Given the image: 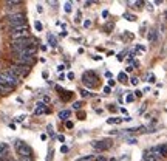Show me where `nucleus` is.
<instances>
[{"instance_id": "nucleus-1", "label": "nucleus", "mask_w": 167, "mask_h": 161, "mask_svg": "<svg viewBox=\"0 0 167 161\" xmlns=\"http://www.w3.org/2000/svg\"><path fill=\"white\" fill-rule=\"evenodd\" d=\"M6 25H8V28L9 30H13V28H19V26H23L26 25V16L20 11H17V13H13V14H9L6 19H5Z\"/></svg>"}, {"instance_id": "nucleus-2", "label": "nucleus", "mask_w": 167, "mask_h": 161, "mask_svg": "<svg viewBox=\"0 0 167 161\" xmlns=\"http://www.w3.org/2000/svg\"><path fill=\"white\" fill-rule=\"evenodd\" d=\"M37 40L36 39H31V37H25V39H17V40H13L11 45H9V48H11L13 53L16 51H23L26 50L28 47H31L33 43H36Z\"/></svg>"}, {"instance_id": "nucleus-3", "label": "nucleus", "mask_w": 167, "mask_h": 161, "mask_svg": "<svg viewBox=\"0 0 167 161\" xmlns=\"http://www.w3.org/2000/svg\"><path fill=\"white\" fill-rule=\"evenodd\" d=\"M14 149L17 152V155H20V158H33V150L31 147L23 141H16L14 142Z\"/></svg>"}, {"instance_id": "nucleus-4", "label": "nucleus", "mask_w": 167, "mask_h": 161, "mask_svg": "<svg viewBox=\"0 0 167 161\" xmlns=\"http://www.w3.org/2000/svg\"><path fill=\"white\" fill-rule=\"evenodd\" d=\"M9 37H11L13 40L30 37V26H28V25H23V26H19V28L9 30Z\"/></svg>"}, {"instance_id": "nucleus-5", "label": "nucleus", "mask_w": 167, "mask_h": 161, "mask_svg": "<svg viewBox=\"0 0 167 161\" xmlns=\"http://www.w3.org/2000/svg\"><path fill=\"white\" fill-rule=\"evenodd\" d=\"M91 146L96 150H99V152H104L108 147H111V141L110 139H107V141H95V142H91Z\"/></svg>"}, {"instance_id": "nucleus-6", "label": "nucleus", "mask_w": 167, "mask_h": 161, "mask_svg": "<svg viewBox=\"0 0 167 161\" xmlns=\"http://www.w3.org/2000/svg\"><path fill=\"white\" fill-rule=\"evenodd\" d=\"M91 76H95V73H91V71H87V73L82 76V82L87 87H95L96 85V78L91 79Z\"/></svg>"}, {"instance_id": "nucleus-7", "label": "nucleus", "mask_w": 167, "mask_h": 161, "mask_svg": "<svg viewBox=\"0 0 167 161\" xmlns=\"http://www.w3.org/2000/svg\"><path fill=\"white\" fill-rule=\"evenodd\" d=\"M45 112H46V105L43 102H39V104H37V107H36V110H34V115H42Z\"/></svg>"}, {"instance_id": "nucleus-8", "label": "nucleus", "mask_w": 167, "mask_h": 161, "mask_svg": "<svg viewBox=\"0 0 167 161\" xmlns=\"http://www.w3.org/2000/svg\"><path fill=\"white\" fill-rule=\"evenodd\" d=\"M6 152H8V144L6 142H0V158H5Z\"/></svg>"}, {"instance_id": "nucleus-9", "label": "nucleus", "mask_w": 167, "mask_h": 161, "mask_svg": "<svg viewBox=\"0 0 167 161\" xmlns=\"http://www.w3.org/2000/svg\"><path fill=\"white\" fill-rule=\"evenodd\" d=\"M70 115H71V112L70 110H62V112H59V119H62V121H65V119H68L70 118Z\"/></svg>"}, {"instance_id": "nucleus-10", "label": "nucleus", "mask_w": 167, "mask_h": 161, "mask_svg": "<svg viewBox=\"0 0 167 161\" xmlns=\"http://www.w3.org/2000/svg\"><path fill=\"white\" fill-rule=\"evenodd\" d=\"M158 150H160L161 158H167V144H161V146H158Z\"/></svg>"}, {"instance_id": "nucleus-11", "label": "nucleus", "mask_w": 167, "mask_h": 161, "mask_svg": "<svg viewBox=\"0 0 167 161\" xmlns=\"http://www.w3.org/2000/svg\"><path fill=\"white\" fill-rule=\"evenodd\" d=\"M63 10H65V13H71L73 11V3L71 2H65L63 3Z\"/></svg>"}, {"instance_id": "nucleus-12", "label": "nucleus", "mask_w": 167, "mask_h": 161, "mask_svg": "<svg viewBox=\"0 0 167 161\" xmlns=\"http://www.w3.org/2000/svg\"><path fill=\"white\" fill-rule=\"evenodd\" d=\"M48 42H50L51 47H56V45H57V40H56V37H54L53 34H48Z\"/></svg>"}, {"instance_id": "nucleus-13", "label": "nucleus", "mask_w": 167, "mask_h": 161, "mask_svg": "<svg viewBox=\"0 0 167 161\" xmlns=\"http://www.w3.org/2000/svg\"><path fill=\"white\" fill-rule=\"evenodd\" d=\"M118 122H122V118H108L107 124H118Z\"/></svg>"}, {"instance_id": "nucleus-14", "label": "nucleus", "mask_w": 167, "mask_h": 161, "mask_svg": "<svg viewBox=\"0 0 167 161\" xmlns=\"http://www.w3.org/2000/svg\"><path fill=\"white\" fill-rule=\"evenodd\" d=\"M148 40H150V42L156 40V30H152L150 33H148Z\"/></svg>"}, {"instance_id": "nucleus-15", "label": "nucleus", "mask_w": 167, "mask_h": 161, "mask_svg": "<svg viewBox=\"0 0 167 161\" xmlns=\"http://www.w3.org/2000/svg\"><path fill=\"white\" fill-rule=\"evenodd\" d=\"M6 8H13V6H17V5H20V2L19 0H13V2H5Z\"/></svg>"}, {"instance_id": "nucleus-16", "label": "nucleus", "mask_w": 167, "mask_h": 161, "mask_svg": "<svg viewBox=\"0 0 167 161\" xmlns=\"http://www.w3.org/2000/svg\"><path fill=\"white\" fill-rule=\"evenodd\" d=\"M124 17H125V20H128V22H135V20H136V16L128 14V13H125V14H124Z\"/></svg>"}, {"instance_id": "nucleus-17", "label": "nucleus", "mask_w": 167, "mask_h": 161, "mask_svg": "<svg viewBox=\"0 0 167 161\" xmlns=\"http://www.w3.org/2000/svg\"><path fill=\"white\" fill-rule=\"evenodd\" d=\"M34 28H36V31H42L43 26H42V23H40L39 20H36V22H34Z\"/></svg>"}, {"instance_id": "nucleus-18", "label": "nucleus", "mask_w": 167, "mask_h": 161, "mask_svg": "<svg viewBox=\"0 0 167 161\" xmlns=\"http://www.w3.org/2000/svg\"><path fill=\"white\" fill-rule=\"evenodd\" d=\"M118 79L121 80V82H127V75H125V73H124V71H122V73H119Z\"/></svg>"}, {"instance_id": "nucleus-19", "label": "nucleus", "mask_w": 167, "mask_h": 161, "mask_svg": "<svg viewBox=\"0 0 167 161\" xmlns=\"http://www.w3.org/2000/svg\"><path fill=\"white\" fill-rule=\"evenodd\" d=\"M95 158V155H88V157H82V158H78L76 161H90V160H93Z\"/></svg>"}, {"instance_id": "nucleus-20", "label": "nucleus", "mask_w": 167, "mask_h": 161, "mask_svg": "<svg viewBox=\"0 0 167 161\" xmlns=\"http://www.w3.org/2000/svg\"><path fill=\"white\" fill-rule=\"evenodd\" d=\"M133 101H135V95L130 93V95L125 96V102H133Z\"/></svg>"}, {"instance_id": "nucleus-21", "label": "nucleus", "mask_w": 167, "mask_h": 161, "mask_svg": "<svg viewBox=\"0 0 167 161\" xmlns=\"http://www.w3.org/2000/svg\"><path fill=\"white\" fill-rule=\"evenodd\" d=\"M25 118H26L25 115H19L17 118H16V122H23V121H25Z\"/></svg>"}, {"instance_id": "nucleus-22", "label": "nucleus", "mask_w": 167, "mask_h": 161, "mask_svg": "<svg viewBox=\"0 0 167 161\" xmlns=\"http://www.w3.org/2000/svg\"><path fill=\"white\" fill-rule=\"evenodd\" d=\"M81 107H82V102H81V101H78V102L73 104V109H74V110H79Z\"/></svg>"}, {"instance_id": "nucleus-23", "label": "nucleus", "mask_w": 167, "mask_h": 161, "mask_svg": "<svg viewBox=\"0 0 167 161\" xmlns=\"http://www.w3.org/2000/svg\"><path fill=\"white\" fill-rule=\"evenodd\" d=\"M90 26H91V20H84V28H90Z\"/></svg>"}, {"instance_id": "nucleus-24", "label": "nucleus", "mask_w": 167, "mask_h": 161, "mask_svg": "<svg viewBox=\"0 0 167 161\" xmlns=\"http://www.w3.org/2000/svg\"><path fill=\"white\" fill-rule=\"evenodd\" d=\"M48 76H50L48 70H43V71H42V78H43V79H48Z\"/></svg>"}, {"instance_id": "nucleus-25", "label": "nucleus", "mask_w": 167, "mask_h": 161, "mask_svg": "<svg viewBox=\"0 0 167 161\" xmlns=\"http://www.w3.org/2000/svg\"><path fill=\"white\" fill-rule=\"evenodd\" d=\"M148 82H150V84L156 82V79H155V75H148Z\"/></svg>"}, {"instance_id": "nucleus-26", "label": "nucleus", "mask_w": 167, "mask_h": 161, "mask_svg": "<svg viewBox=\"0 0 167 161\" xmlns=\"http://www.w3.org/2000/svg\"><path fill=\"white\" fill-rule=\"evenodd\" d=\"M110 93H111V88H110L108 85H105V87H104V95H110Z\"/></svg>"}, {"instance_id": "nucleus-27", "label": "nucleus", "mask_w": 167, "mask_h": 161, "mask_svg": "<svg viewBox=\"0 0 167 161\" xmlns=\"http://www.w3.org/2000/svg\"><path fill=\"white\" fill-rule=\"evenodd\" d=\"M130 82H132V85H138V84H139V79H138V78H132V80H130Z\"/></svg>"}, {"instance_id": "nucleus-28", "label": "nucleus", "mask_w": 167, "mask_h": 161, "mask_svg": "<svg viewBox=\"0 0 167 161\" xmlns=\"http://www.w3.org/2000/svg\"><path fill=\"white\" fill-rule=\"evenodd\" d=\"M88 95H90V92H87V90H81V96H82V98H87Z\"/></svg>"}, {"instance_id": "nucleus-29", "label": "nucleus", "mask_w": 167, "mask_h": 161, "mask_svg": "<svg viewBox=\"0 0 167 161\" xmlns=\"http://www.w3.org/2000/svg\"><path fill=\"white\" fill-rule=\"evenodd\" d=\"M60 152H62V154H67V152H68V146H62L60 147Z\"/></svg>"}, {"instance_id": "nucleus-30", "label": "nucleus", "mask_w": 167, "mask_h": 161, "mask_svg": "<svg viewBox=\"0 0 167 161\" xmlns=\"http://www.w3.org/2000/svg\"><path fill=\"white\" fill-rule=\"evenodd\" d=\"M65 127H67V129H71V127H73V122H71V121H67V122H65Z\"/></svg>"}, {"instance_id": "nucleus-31", "label": "nucleus", "mask_w": 167, "mask_h": 161, "mask_svg": "<svg viewBox=\"0 0 167 161\" xmlns=\"http://www.w3.org/2000/svg\"><path fill=\"white\" fill-rule=\"evenodd\" d=\"M113 85H115V79H108V87L111 88Z\"/></svg>"}, {"instance_id": "nucleus-32", "label": "nucleus", "mask_w": 167, "mask_h": 161, "mask_svg": "<svg viewBox=\"0 0 167 161\" xmlns=\"http://www.w3.org/2000/svg\"><path fill=\"white\" fill-rule=\"evenodd\" d=\"M141 96H142V92H139V90L135 92V98H141Z\"/></svg>"}, {"instance_id": "nucleus-33", "label": "nucleus", "mask_w": 167, "mask_h": 161, "mask_svg": "<svg viewBox=\"0 0 167 161\" xmlns=\"http://www.w3.org/2000/svg\"><path fill=\"white\" fill-rule=\"evenodd\" d=\"M37 11H39V13H43V6L39 3V5H37Z\"/></svg>"}, {"instance_id": "nucleus-34", "label": "nucleus", "mask_w": 167, "mask_h": 161, "mask_svg": "<svg viewBox=\"0 0 167 161\" xmlns=\"http://www.w3.org/2000/svg\"><path fill=\"white\" fill-rule=\"evenodd\" d=\"M130 71H133V67H127V68H125V71H124V73L127 75V73H130Z\"/></svg>"}, {"instance_id": "nucleus-35", "label": "nucleus", "mask_w": 167, "mask_h": 161, "mask_svg": "<svg viewBox=\"0 0 167 161\" xmlns=\"http://www.w3.org/2000/svg\"><path fill=\"white\" fill-rule=\"evenodd\" d=\"M67 78H68V79H74V73H73V71H70V73L67 75Z\"/></svg>"}, {"instance_id": "nucleus-36", "label": "nucleus", "mask_w": 167, "mask_h": 161, "mask_svg": "<svg viewBox=\"0 0 167 161\" xmlns=\"http://www.w3.org/2000/svg\"><path fill=\"white\" fill-rule=\"evenodd\" d=\"M50 102V96H45L43 98V104H48Z\"/></svg>"}, {"instance_id": "nucleus-37", "label": "nucleus", "mask_w": 167, "mask_h": 161, "mask_svg": "<svg viewBox=\"0 0 167 161\" xmlns=\"http://www.w3.org/2000/svg\"><path fill=\"white\" fill-rule=\"evenodd\" d=\"M128 144H136V139L135 138H130L128 139Z\"/></svg>"}, {"instance_id": "nucleus-38", "label": "nucleus", "mask_w": 167, "mask_h": 161, "mask_svg": "<svg viewBox=\"0 0 167 161\" xmlns=\"http://www.w3.org/2000/svg\"><path fill=\"white\" fill-rule=\"evenodd\" d=\"M48 133H50V135H54V132H53V126H48Z\"/></svg>"}, {"instance_id": "nucleus-39", "label": "nucleus", "mask_w": 167, "mask_h": 161, "mask_svg": "<svg viewBox=\"0 0 167 161\" xmlns=\"http://www.w3.org/2000/svg\"><path fill=\"white\" fill-rule=\"evenodd\" d=\"M57 139H59L60 142H63V141H65V136H63V135H59V136H57Z\"/></svg>"}, {"instance_id": "nucleus-40", "label": "nucleus", "mask_w": 167, "mask_h": 161, "mask_svg": "<svg viewBox=\"0 0 167 161\" xmlns=\"http://www.w3.org/2000/svg\"><path fill=\"white\" fill-rule=\"evenodd\" d=\"M79 119H85V113H84V112L79 113Z\"/></svg>"}, {"instance_id": "nucleus-41", "label": "nucleus", "mask_w": 167, "mask_h": 161, "mask_svg": "<svg viewBox=\"0 0 167 161\" xmlns=\"http://www.w3.org/2000/svg\"><path fill=\"white\" fill-rule=\"evenodd\" d=\"M46 138H48V136H46L45 133H42V135H40V139H42V141H46Z\"/></svg>"}, {"instance_id": "nucleus-42", "label": "nucleus", "mask_w": 167, "mask_h": 161, "mask_svg": "<svg viewBox=\"0 0 167 161\" xmlns=\"http://www.w3.org/2000/svg\"><path fill=\"white\" fill-rule=\"evenodd\" d=\"M63 70H65V65H59L57 67V71H63Z\"/></svg>"}, {"instance_id": "nucleus-43", "label": "nucleus", "mask_w": 167, "mask_h": 161, "mask_svg": "<svg viewBox=\"0 0 167 161\" xmlns=\"http://www.w3.org/2000/svg\"><path fill=\"white\" fill-rule=\"evenodd\" d=\"M93 59H95V60H101L102 56H98V54H96V56H93Z\"/></svg>"}, {"instance_id": "nucleus-44", "label": "nucleus", "mask_w": 167, "mask_h": 161, "mask_svg": "<svg viewBox=\"0 0 167 161\" xmlns=\"http://www.w3.org/2000/svg\"><path fill=\"white\" fill-rule=\"evenodd\" d=\"M105 160H107V158H105V157H99V158H98V160H96V161H105Z\"/></svg>"}, {"instance_id": "nucleus-45", "label": "nucleus", "mask_w": 167, "mask_h": 161, "mask_svg": "<svg viewBox=\"0 0 167 161\" xmlns=\"http://www.w3.org/2000/svg\"><path fill=\"white\" fill-rule=\"evenodd\" d=\"M20 161H33V158H20Z\"/></svg>"}, {"instance_id": "nucleus-46", "label": "nucleus", "mask_w": 167, "mask_h": 161, "mask_svg": "<svg viewBox=\"0 0 167 161\" xmlns=\"http://www.w3.org/2000/svg\"><path fill=\"white\" fill-rule=\"evenodd\" d=\"M108 16V11H102V17H107Z\"/></svg>"}, {"instance_id": "nucleus-47", "label": "nucleus", "mask_w": 167, "mask_h": 161, "mask_svg": "<svg viewBox=\"0 0 167 161\" xmlns=\"http://www.w3.org/2000/svg\"><path fill=\"white\" fill-rule=\"evenodd\" d=\"M105 76H107V78H110V79H111V73H110V71H105Z\"/></svg>"}]
</instances>
